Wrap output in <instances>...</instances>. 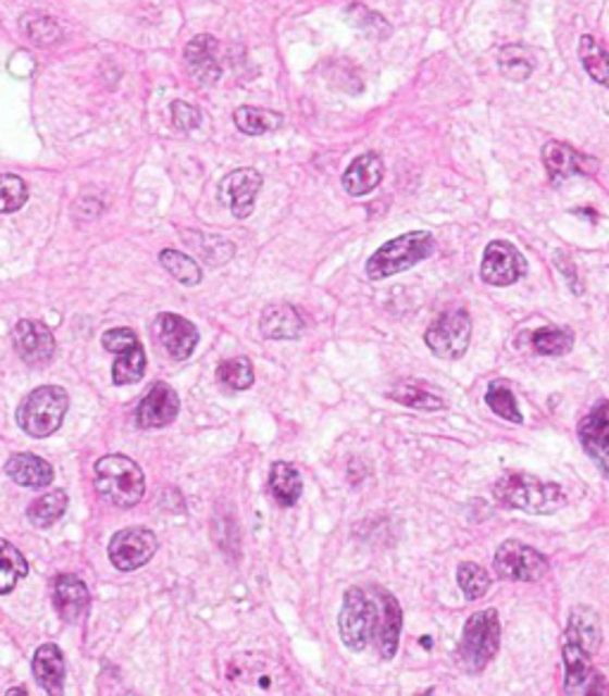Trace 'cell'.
I'll use <instances>...</instances> for the list:
<instances>
[{"label":"cell","instance_id":"obj_23","mask_svg":"<svg viewBox=\"0 0 609 696\" xmlns=\"http://www.w3.org/2000/svg\"><path fill=\"white\" fill-rule=\"evenodd\" d=\"M260 331L270 340H298L304 321L294 304H272L262 312Z\"/></svg>","mask_w":609,"mask_h":696},{"label":"cell","instance_id":"obj_22","mask_svg":"<svg viewBox=\"0 0 609 696\" xmlns=\"http://www.w3.org/2000/svg\"><path fill=\"white\" fill-rule=\"evenodd\" d=\"M400 633H402V609L390 592H384V595H381V618L376 621L374 635L378 642V651L386 661H390L393 656L398 654Z\"/></svg>","mask_w":609,"mask_h":696},{"label":"cell","instance_id":"obj_24","mask_svg":"<svg viewBox=\"0 0 609 696\" xmlns=\"http://www.w3.org/2000/svg\"><path fill=\"white\" fill-rule=\"evenodd\" d=\"M32 670L38 685L48 694H62L65 685V656L55 644H44L38 647L32 661Z\"/></svg>","mask_w":609,"mask_h":696},{"label":"cell","instance_id":"obj_1","mask_svg":"<svg viewBox=\"0 0 609 696\" xmlns=\"http://www.w3.org/2000/svg\"><path fill=\"white\" fill-rule=\"evenodd\" d=\"M493 493L500 505L526 511V513L548 515V513L560 511L567 505V495L560 485L538 481L526 473L502 475V478L495 483Z\"/></svg>","mask_w":609,"mask_h":696},{"label":"cell","instance_id":"obj_33","mask_svg":"<svg viewBox=\"0 0 609 696\" xmlns=\"http://www.w3.org/2000/svg\"><path fill=\"white\" fill-rule=\"evenodd\" d=\"M67 505H70V497H67L65 489H53V493L41 495L36 501H32V507L27 511L29 521L36 527L53 525L62 519V513L67 511Z\"/></svg>","mask_w":609,"mask_h":696},{"label":"cell","instance_id":"obj_5","mask_svg":"<svg viewBox=\"0 0 609 696\" xmlns=\"http://www.w3.org/2000/svg\"><path fill=\"white\" fill-rule=\"evenodd\" d=\"M500 647V618L495 609H484L474 616H469V621L464 623L462 630V642H460V659L462 663L478 673L484 670L493 656L498 654Z\"/></svg>","mask_w":609,"mask_h":696},{"label":"cell","instance_id":"obj_41","mask_svg":"<svg viewBox=\"0 0 609 696\" xmlns=\"http://www.w3.org/2000/svg\"><path fill=\"white\" fill-rule=\"evenodd\" d=\"M29 200V188L15 174H0V214H12Z\"/></svg>","mask_w":609,"mask_h":696},{"label":"cell","instance_id":"obj_16","mask_svg":"<svg viewBox=\"0 0 609 696\" xmlns=\"http://www.w3.org/2000/svg\"><path fill=\"white\" fill-rule=\"evenodd\" d=\"M543 164L545 170H548L552 184H562L567 178L579 174L591 176L595 174V166H598V162L562 144V140H550V144L543 148Z\"/></svg>","mask_w":609,"mask_h":696},{"label":"cell","instance_id":"obj_42","mask_svg":"<svg viewBox=\"0 0 609 696\" xmlns=\"http://www.w3.org/2000/svg\"><path fill=\"white\" fill-rule=\"evenodd\" d=\"M350 17H352V22L358 24V27L364 32V34H370V36H374V38H386L388 34H390V27H388V22L381 17V15H374L372 10H366V8H362V5H352L350 8Z\"/></svg>","mask_w":609,"mask_h":696},{"label":"cell","instance_id":"obj_25","mask_svg":"<svg viewBox=\"0 0 609 696\" xmlns=\"http://www.w3.org/2000/svg\"><path fill=\"white\" fill-rule=\"evenodd\" d=\"M5 473L22 487H48L53 483V467L36 455H12L5 463Z\"/></svg>","mask_w":609,"mask_h":696},{"label":"cell","instance_id":"obj_36","mask_svg":"<svg viewBox=\"0 0 609 696\" xmlns=\"http://www.w3.org/2000/svg\"><path fill=\"white\" fill-rule=\"evenodd\" d=\"M390 397L396 399V402L405 405V407H412V409H424V411H438L446 407V402H443L440 397L431 395L428 390H424L419 383H412V381H405V383H398L396 388L390 390Z\"/></svg>","mask_w":609,"mask_h":696},{"label":"cell","instance_id":"obj_19","mask_svg":"<svg viewBox=\"0 0 609 696\" xmlns=\"http://www.w3.org/2000/svg\"><path fill=\"white\" fill-rule=\"evenodd\" d=\"M579 440L583 449L598 461L602 475L609 473V405L602 402L579 423Z\"/></svg>","mask_w":609,"mask_h":696},{"label":"cell","instance_id":"obj_27","mask_svg":"<svg viewBox=\"0 0 609 696\" xmlns=\"http://www.w3.org/2000/svg\"><path fill=\"white\" fill-rule=\"evenodd\" d=\"M270 495L278 507H294L302 495V478L296 467L276 461L270 471Z\"/></svg>","mask_w":609,"mask_h":696},{"label":"cell","instance_id":"obj_3","mask_svg":"<svg viewBox=\"0 0 609 696\" xmlns=\"http://www.w3.org/2000/svg\"><path fill=\"white\" fill-rule=\"evenodd\" d=\"M434 250L436 240L428 231H410V234H402L381 245L370 257V262H366V276L381 281L400 272H408V269L434 254Z\"/></svg>","mask_w":609,"mask_h":696},{"label":"cell","instance_id":"obj_14","mask_svg":"<svg viewBox=\"0 0 609 696\" xmlns=\"http://www.w3.org/2000/svg\"><path fill=\"white\" fill-rule=\"evenodd\" d=\"M262 188V174L256 170H236L226 174L220 184V198L236 219H246L256 208V198Z\"/></svg>","mask_w":609,"mask_h":696},{"label":"cell","instance_id":"obj_40","mask_svg":"<svg viewBox=\"0 0 609 696\" xmlns=\"http://www.w3.org/2000/svg\"><path fill=\"white\" fill-rule=\"evenodd\" d=\"M217 381L232 390H248L252 381H256V373H252L250 362L244 357L226 359L217 369Z\"/></svg>","mask_w":609,"mask_h":696},{"label":"cell","instance_id":"obj_15","mask_svg":"<svg viewBox=\"0 0 609 696\" xmlns=\"http://www.w3.org/2000/svg\"><path fill=\"white\" fill-rule=\"evenodd\" d=\"M156 333H158V340L164 347V352H167L174 362H186V359L194 355L200 338L198 328L190 324L188 319L172 312L158 314Z\"/></svg>","mask_w":609,"mask_h":696},{"label":"cell","instance_id":"obj_20","mask_svg":"<svg viewBox=\"0 0 609 696\" xmlns=\"http://www.w3.org/2000/svg\"><path fill=\"white\" fill-rule=\"evenodd\" d=\"M53 604L60 613V618L65 623H79L82 618L88 613V587L82 577H76L72 573H62L55 577L53 585Z\"/></svg>","mask_w":609,"mask_h":696},{"label":"cell","instance_id":"obj_18","mask_svg":"<svg viewBox=\"0 0 609 696\" xmlns=\"http://www.w3.org/2000/svg\"><path fill=\"white\" fill-rule=\"evenodd\" d=\"M220 44L212 36L200 34L190 41L184 50L186 67L190 72V79H196L200 86H214L222 76V62H220Z\"/></svg>","mask_w":609,"mask_h":696},{"label":"cell","instance_id":"obj_35","mask_svg":"<svg viewBox=\"0 0 609 696\" xmlns=\"http://www.w3.org/2000/svg\"><path fill=\"white\" fill-rule=\"evenodd\" d=\"M579 58L583 62V67H586L588 76H593V79L598 82L600 86H607V82H609L607 53H605V48L598 41H595V36H591V34L581 36Z\"/></svg>","mask_w":609,"mask_h":696},{"label":"cell","instance_id":"obj_12","mask_svg":"<svg viewBox=\"0 0 609 696\" xmlns=\"http://www.w3.org/2000/svg\"><path fill=\"white\" fill-rule=\"evenodd\" d=\"M564 692L571 696L607 694L605 678L593 668V654L579 644H564Z\"/></svg>","mask_w":609,"mask_h":696},{"label":"cell","instance_id":"obj_44","mask_svg":"<svg viewBox=\"0 0 609 696\" xmlns=\"http://www.w3.org/2000/svg\"><path fill=\"white\" fill-rule=\"evenodd\" d=\"M12 694H27V689H22V687H17V689H8V696H12Z\"/></svg>","mask_w":609,"mask_h":696},{"label":"cell","instance_id":"obj_43","mask_svg":"<svg viewBox=\"0 0 609 696\" xmlns=\"http://www.w3.org/2000/svg\"><path fill=\"white\" fill-rule=\"evenodd\" d=\"M200 122H202V114L196 105H190V102H184V100L172 102L174 128H179V132H194V128L200 126Z\"/></svg>","mask_w":609,"mask_h":696},{"label":"cell","instance_id":"obj_17","mask_svg":"<svg viewBox=\"0 0 609 696\" xmlns=\"http://www.w3.org/2000/svg\"><path fill=\"white\" fill-rule=\"evenodd\" d=\"M179 414V395L172 385L156 383L136 409V423L141 428H164Z\"/></svg>","mask_w":609,"mask_h":696},{"label":"cell","instance_id":"obj_2","mask_svg":"<svg viewBox=\"0 0 609 696\" xmlns=\"http://www.w3.org/2000/svg\"><path fill=\"white\" fill-rule=\"evenodd\" d=\"M96 489L110 505L132 509L146 495V475L134 459L108 455L96 461Z\"/></svg>","mask_w":609,"mask_h":696},{"label":"cell","instance_id":"obj_29","mask_svg":"<svg viewBox=\"0 0 609 696\" xmlns=\"http://www.w3.org/2000/svg\"><path fill=\"white\" fill-rule=\"evenodd\" d=\"M498 64L505 79L510 82H526L529 76L536 70V58H533L531 48L514 44L505 46L498 50Z\"/></svg>","mask_w":609,"mask_h":696},{"label":"cell","instance_id":"obj_28","mask_svg":"<svg viewBox=\"0 0 609 696\" xmlns=\"http://www.w3.org/2000/svg\"><path fill=\"white\" fill-rule=\"evenodd\" d=\"M228 682H240V685H256L262 692L274 689L276 668L270 661H262L258 656H246V666L240 661L228 663Z\"/></svg>","mask_w":609,"mask_h":696},{"label":"cell","instance_id":"obj_34","mask_svg":"<svg viewBox=\"0 0 609 696\" xmlns=\"http://www.w3.org/2000/svg\"><path fill=\"white\" fill-rule=\"evenodd\" d=\"M160 264L164 266V272L179 281L182 286L194 288V286H198L200 278H202L198 262L190 260L188 254H184L179 250H162L160 252Z\"/></svg>","mask_w":609,"mask_h":696},{"label":"cell","instance_id":"obj_7","mask_svg":"<svg viewBox=\"0 0 609 696\" xmlns=\"http://www.w3.org/2000/svg\"><path fill=\"white\" fill-rule=\"evenodd\" d=\"M493 569L500 577L512 580V583H536L548 573L550 563L538 549H533L519 539H507L495 551Z\"/></svg>","mask_w":609,"mask_h":696},{"label":"cell","instance_id":"obj_8","mask_svg":"<svg viewBox=\"0 0 609 696\" xmlns=\"http://www.w3.org/2000/svg\"><path fill=\"white\" fill-rule=\"evenodd\" d=\"M103 347L117 355L112 364L114 385H132L144 378L146 373V350L138 343L132 328H110L103 333Z\"/></svg>","mask_w":609,"mask_h":696},{"label":"cell","instance_id":"obj_11","mask_svg":"<svg viewBox=\"0 0 609 696\" xmlns=\"http://www.w3.org/2000/svg\"><path fill=\"white\" fill-rule=\"evenodd\" d=\"M526 274V260L512 243L507 240H493L486 252L484 262H481V278L488 286H512L519 278Z\"/></svg>","mask_w":609,"mask_h":696},{"label":"cell","instance_id":"obj_6","mask_svg":"<svg viewBox=\"0 0 609 696\" xmlns=\"http://www.w3.org/2000/svg\"><path fill=\"white\" fill-rule=\"evenodd\" d=\"M378 609L372 597L360 587H350L343 597L338 616V633L350 651H364L376 633Z\"/></svg>","mask_w":609,"mask_h":696},{"label":"cell","instance_id":"obj_13","mask_svg":"<svg viewBox=\"0 0 609 696\" xmlns=\"http://www.w3.org/2000/svg\"><path fill=\"white\" fill-rule=\"evenodd\" d=\"M12 345H15V352L24 362L32 366H44L55 357L53 331L41 324V321H17L15 331H12Z\"/></svg>","mask_w":609,"mask_h":696},{"label":"cell","instance_id":"obj_38","mask_svg":"<svg viewBox=\"0 0 609 696\" xmlns=\"http://www.w3.org/2000/svg\"><path fill=\"white\" fill-rule=\"evenodd\" d=\"M486 405L490 407L493 414H498L500 419L510 423H522V411L517 407V397L510 390V385L502 381H493L488 385L486 393Z\"/></svg>","mask_w":609,"mask_h":696},{"label":"cell","instance_id":"obj_37","mask_svg":"<svg viewBox=\"0 0 609 696\" xmlns=\"http://www.w3.org/2000/svg\"><path fill=\"white\" fill-rule=\"evenodd\" d=\"M533 350L545 357H562L574 350V333L567 328H540L533 333Z\"/></svg>","mask_w":609,"mask_h":696},{"label":"cell","instance_id":"obj_9","mask_svg":"<svg viewBox=\"0 0 609 696\" xmlns=\"http://www.w3.org/2000/svg\"><path fill=\"white\" fill-rule=\"evenodd\" d=\"M424 340L436 357L460 359L467 352L469 340H472V319L462 309H452L428 326Z\"/></svg>","mask_w":609,"mask_h":696},{"label":"cell","instance_id":"obj_30","mask_svg":"<svg viewBox=\"0 0 609 696\" xmlns=\"http://www.w3.org/2000/svg\"><path fill=\"white\" fill-rule=\"evenodd\" d=\"M234 124L238 126V132H244L248 136H264V134L276 132V128H282L284 117L272 110L244 105L234 112Z\"/></svg>","mask_w":609,"mask_h":696},{"label":"cell","instance_id":"obj_21","mask_svg":"<svg viewBox=\"0 0 609 696\" xmlns=\"http://www.w3.org/2000/svg\"><path fill=\"white\" fill-rule=\"evenodd\" d=\"M384 160L376 152H364L360 158H355L346 174H343V188H346L348 196L362 198L378 188V184L384 182Z\"/></svg>","mask_w":609,"mask_h":696},{"label":"cell","instance_id":"obj_31","mask_svg":"<svg viewBox=\"0 0 609 696\" xmlns=\"http://www.w3.org/2000/svg\"><path fill=\"white\" fill-rule=\"evenodd\" d=\"M20 29L29 44L41 48L55 46L62 38L60 24L50 15H44V12H27V15L20 20Z\"/></svg>","mask_w":609,"mask_h":696},{"label":"cell","instance_id":"obj_4","mask_svg":"<svg viewBox=\"0 0 609 696\" xmlns=\"http://www.w3.org/2000/svg\"><path fill=\"white\" fill-rule=\"evenodd\" d=\"M70 395L60 385H44L24 397L17 409L20 428L32 437H50L67 417Z\"/></svg>","mask_w":609,"mask_h":696},{"label":"cell","instance_id":"obj_26","mask_svg":"<svg viewBox=\"0 0 609 696\" xmlns=\"http://www.w3.org/2000/svg\"><path fill=\"white\" fill-rule=\"evenodd\" d=\"M567 642L579 644L581 649H586L588 654H595V649L600 647L602 642V630H600V616L595 613L591 606H576L569 616V627H567Z\"/></svg>","mask_w":609,"mask_h":696},{"label":"cell","instance_id":"obj_32","mask_svg":"<svg viewBox=\"0 0 609 696\" xmlns=\"http://www.w3.org/2000/svg\"><path fill=\"white\" fill-rule=\"evenodd\" d=\"M29 575V563L22 557L17 547H12L8 539H0V595L15 589L20 577Z\"/></svg>","mask_w":609,"mask_h":696},{"label":"cell","instance_id":"obj_10","mask_svg":"<svg viewBox=\"0 0 609 696\" xmlns=\"http://www.w3.org/2000/svg\"><path fill=\"white\" fill-rule=\"evenodd\" d=\"M158 551V537L148 527H124L110 539L108 557L114 569L122 573L138 571Z\"/></svg>","mask_w":609,"mask_h":696},{"label":"cell","instance_id":"obj_39","mask_svg":"<svg viewBox=\"0 0 609 696\" xmlns=\"http://www.w3.org/2000/svg\"><path fill=\"white\" fill-rule=\"evenodd\" d=\"M457 585H460V589L464 592V597L469 601H476L481 597H486V592L490 587V577L478 563L464 561L460 563V569H457Z\"/></svg>","mask_w":609,"mask_h":696}]
</instances>
